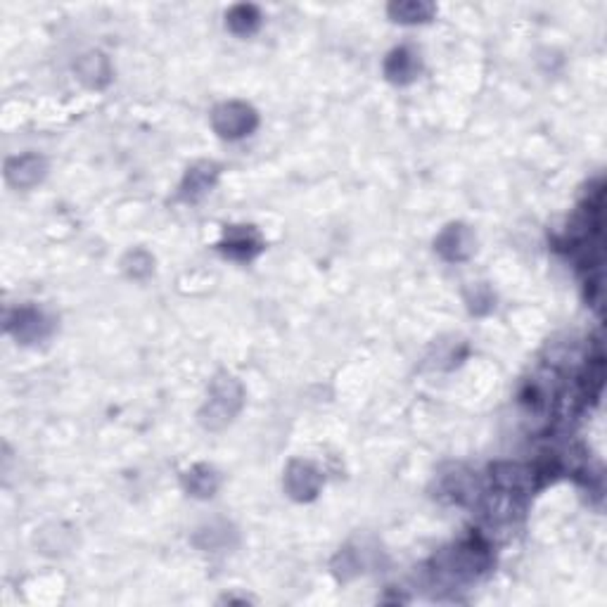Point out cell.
<instances>
[{"label":"cell","instance_id":"1","mask_svg":"<svg viewBox=\"0 0 607 607\" xmlns=\"http://www.w3.org/2000/svg\"><path fill=\"white\" fill-rule=\"evenodd\" d=\"M434 563H437L439 574L465 582V579H475V576L484 574L491 564V555H488V548L482 541L469 538L465 544H458L456 548L441 553Z\"/></svg>","mask_w":607,"mask_h":607},{"label":"cell","instance_id":"5","mask_svg":"<svg viewBox=\"0 0 607 607\" xmlns=\"http://www.w3.org/2000/svg\"><path fill=\"white\" fill-rule=\"evenodd\" d=\"M434 247L446 261H465L472 257L475 251V235L463 223H451L444 231L439 232V238L434 240Z\"/></svg>","mask_w":607,"mask_h":607},{"label":"cell","instance_id":"9","mask_svg":"<svg viewBox=\"0 0 607 607\" xmlns=\"http://www.w3.org/2000/svg\"><path fill=\"white\" fill-rule=\"evenodd\" d=\"M420 71V60L413 51L408 48H396L389 52L384 62V74L392 83H411Z\"/></svg>","mask_w":607,"mask_h":607},{"label":"cell","instance_id":"14","mask_svg":"<svg viewBox=\"0 0 607 607\" xmlns=\"http://www.w3.org/2000/svg\"><path fill=\"white\" fill-rule=\"evenodd\" d=\"M389 14L394 17V22H401V24H418V22H427V19H432L434 14V5L430 3H394V5H389Z\"/></svg>","mask_w":607,"mask_h":607},{"label":"cell","instance_id":"6","mask_svg":"<svg viewBox=\"0 0 607 607\" xmlns=\"http://www.w3.org/2000/svg\"><path fill=\"white\" fill-rule=\"evenodd\" d=\"M7 330L14 332V337L19 342L32 345V342H38V339H43L48 335L51 323L36 308H19V311H14V318L7 320Z\"/></svg>","mask_w":607,"mask_h":607},{"label":"cell","instance_id":"13","mask_svg":"<svg viewBox=\"0 0 607 607\" xmlns=\"http://www.w3.org/2000/svg\"><path fill=\"white\" fill-rule=\"evenodd\" d=\"M226 24L232 33L247 36V33L257 32L259 24H261V14L254 5H235L226 14Z\"/></svg>","mask_w":607,"mask_h":607},{"label":"cell","instance_id":"10","mask_svg":"<svg viewBox=\"0 0 607 607\" xmlns=\"http://www.w3.org/2000/svg\"><path fill=\"white\" fill-rule=\"evenodd\" d=\"M226 254L235 259H251L254 254H259L261 250V242H259L257 232L251 231V228L244 226H235L226 232V242L221 244Z\"/></svg>","mask_w":607,"mask_h":607},{"label":"cell","instance_id":"15","mask_svg":"<svg viewBox=\"0 0 607 607\" xmlns=\"http://www.w3.org/2000/svg\"><path fill=\"white\" fill-rule=\"evenodd\" d=\"M469 301V308H472V311L475 313H479V304H484V308H491V304H494V295H491V292H488V288L487 285H475V297H472V299H468Z\"/></svg>","mask_w":607,"mask_h":607},{"label":"cell","instance_id":"2","mask_svg":"<svg viewBox=\"0 0 607 607\" xmlns=\"http://www.w3.org/2000/svg\"><path fill=\"white\" fill-rule=\"evenodd\" d=\"M240 406H242V387L238 380L231 375H219L212 382L207 408L200 413L202 425L207 430H221L235 418Z\"/></svg>","mask_w":607,"mask_h":607},{"label":"cell","instance_id":"12","mask_svg":"<svg viewBox=\"0 0 607 607\" xmlns=\"http://www.w3.org/2000/svg\"><path fill=\"white\" fill-rule=\"evenodd\" d=\"M185 488L197 498H209L219 488V475L212 465H194L185 475Z\"/></svg>","mask_w":607,"mask_h":607},{"label":"cell","instance_id":"4","mask_svg":"<svg viewBox=\"0 0 607 607\" xmlns=\"http://www.w3.org/2000/svg\"><path fill=\"white\" fill-rule=\"evenodd\" d=\"M323 475L307 460H292L285 472V488L297 501H311L320 491Z\"/></svg>","mask_w":607,"mask_h":607},{"label":"cell","instance_id":"11","mask_svg":"<svg viewBox=\"0 0 607 607\" xmlns=\"http://www.w3.org/2000/svg\"><path fill=\"white\" fill-rule=\"evenodd\" d=\"M79 79L90 88H102L109 81V62L102 52H88L76 64Z\"/></svg>","mask_w":607,"mask_h":607},{"label":"cell","instance_id":"8","mask_svg":"<svg viewBox=\"0 0 607 607\" xmlns=\"http://www.w3.org/2000/svg\"><path fill=\"white\" fill-rule=\"evenodd\" d=\"M216 175H219V166L212 162H200L190 166L188 174H185V181L181 185V197L188 202L200 200L202 194L207 193L209 188L216 181Z\"/></svg>","mask_w":607,"mask_h":607},{"label":"cell","instance_id":"7","mask_svg":"<svg viewBox=\"0 0 607 607\" xmlns=\"http://www.w3.org/2000/svg\"><path fill=\"white\" fill-rule=\"evenodd\" d=\"M45 171H48V164H45L43 156L38 155L14 156L5 166L7 181L13 183L14 188H32L43 178Z\"/></svg>","mask_w":607,"mask_h":607},{"label":"cell","instance_id":"3","mask_svg":"<svg viewBox=\"0 0 607 607\" xmlns=\"http://www.w3.org/2000/svg\"><path fill=\"white\" fill-rule=\"evenodd\" d=\"M259 124L257 112L244 102H223L213 109L212 126L221 138H242L250 136Z\"/></svg>","mask_w":607,"mask_h":607}]
</instances>
